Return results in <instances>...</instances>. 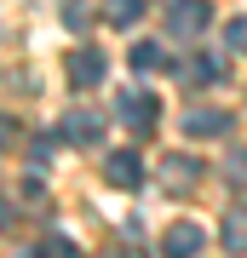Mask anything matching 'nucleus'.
I'll return each mask as SVG.
<instances>
[{
	"mask_svg": "<svg viewBox=\"0 0 247 258\" xmlns=\"http://www.w3.org/2000/svg\"><path fill=\"white\" fill-rule=\"evenodd\" d=\"M207 23H213V6H207V0H178V6L167 12V35H173V40H202Z\"/></svg>",
	"mask_w": 247,
	"mask_h": 258,
	"instance_id": "nucleus-1",
	"label": "nucleus"
},
{
	"mask_svg": "<svg viewBox=\"0 0 247 258\" xmlns=\"http://www.w3.org/2000/svg\"><path fill=\"white\" fill-rule=\"evenodd\" d=\"M121 120H127L132 132H156V120H161V103L150 98V92H121Z\"/></svg>",
	"mask_w": 247,
	"mask_h": 258,
	"instance_id": "nucleus-2",
	"label": "nucleus"
},
{
	"mask_svg": "<svg viewBox=\"0 0 247 258\" xmlns=\"http://www.w3.org/2000/svg\"><path fill=\"white\" fill-rule=\"evenodd\" d=\"M104 178H110L115 189H138V184H144V161H138L132 149H115V155L104 161Z\"/></svg>",
	"mask_w": 247,
	"mask_h": 258,
	"instance_id": "nucleus-3",
	"label": "nucleus"
},
{
	"mask_svg": "<svg viewBox=\"0 0 247 258\" xmlns=\"http://www.w3.org/2000/svg\"><path fill=\"white\" fill-rule=\"evenodd\" d=\"M161 184L167 189H195V184H202V161H195V155H167L161 161Z\"/></svg>",
	"mask_w": 247,
	"mask_h": 258,
	"instance_id": "nucleus-4",
	"label": "nucleus"
},
{
	"mask_svg": "<svg viewBox=\"0 0 247 258\" xmlns=\"http://www.w3.org/2000/svg\"><path fill=\"white\" fill-rule=\"evenodd\" d=\"M202 224H190V218H184V224H173V230H167L161 235V258H195V247H202Z\"/></svg>",
	"mask_w": 247,
	"mask_h": 258,
	"instance_id": "nucleus-5",
	"label": "nucleus"
},
{
	"mask_svg": "<svg viewBox=\"0 0 247 258\" xmlns=\"http://www.w3.org/2000/svg\"><path fill=\"white\" fill-rule=\"evenodd\" d=\"M104 138V115L98 109H69L64 115V144H98Z\"/></svg>",
	"mask_w": 247,
	"mask_h": 258,
	"instance_id": "nucleus-6",
	"label": "nucleus"
},
{
	"mask_svg": "<svg viewBox=\"0 0 247 258\" xmlns=\"http://www.w3.org/2000/svg\"><path fill=\"white\" fill-rule=\"evenodd\" d=\"M104 75H110V63H104V52H92V46H81V52L69 57V81L81 86V92H86V86H98Z\"/></svg>",
	"mask_w": 247,
	"mask_h": 258,
	"instance_id": "nucleus-7",
	"label": "nucleus"
},
{
	"mask_svg": "<svg viewBox=\"0 0 247 258\" xmlns=\"http://www.w3.org/2000/svg\"><path fill=\"white\" fill-rule=\"evenodd\" d=\"M230 126H236V120H230L224 109H190L184 115V132H190V138H224Z\"/></svg>",
	"mask_w": 247,
	"mask_h": 258,
	"instance_id": "nucleus-8",
	"label": "nucleus"
},
{
	"mask_svg": "<svg viewBox=\"0 0 247 258\" xmlns=\"http://www.w3.org/2000/svg\"><path fill=\"white\" fill-rule=\"evenodd\" d=\"M132 69H138V75L167 69V46H161V40H138V46H132Z\"/></svg>",
	"mask_w": 247,
	"mask_h": 258,
	"instance_id": "nucleus-9",
	"label": "nucleus"
},
{
	"mask_svg": "<svg viewBox=\"0 0 247 258\" xmlns=\"http://www.w3.org/2000/svg\"><path fill=\"white\" fill-rule=\"evenodd\" d=\"M219 81H224L219 57H190V69H184V86H219Z\"/></svg>",
	"mask_w": 247,
	"mask_h": 258,
	"instance_id": "nucleus-10",
	"label": "nucleus"
},
{
	"mask_svg": "<svg viewBox=\"0 0 247 258\" xmlns=\"http://www.w3.org/2000/svg\"><path fill=\"white\" fill-rule=\"evenodd\" d=\"M104 18H110L115 29H132L138 18H144V0H104Z\"/></svg>",
	"mask_w": 247,
	"mask_h": 258,
	"instance_id": "nucleus-11",
	"label": "nucleus"
},
{
	"mask_svg": "<svg viewBox=\"0 0 247 258\" xmlns=\"http://www.w3.org/2000/svg\"><path fill=\"white\" fill-rule=\"evenodd\" d=\"M224 247H230V252H247V212H241V207L224 218Z\"/></svg>",
	"mask_w": 247,
	"mask_h": 258,
	"instance_id": "nucleus-12",
	"label": "nucleus"
},
{
	"mask_svg": "<svg viewBox=\"0 0 247 258\" xmlns=\"http://www.w3.org/2000/svg\"><path fill=\"white\" fill-rule=\"evenodd\" d=\"M35 258H81V252H75V241H69V235H46Z\"/></svg>",
	"mask_w": 247,
	"mask_h": 258,
	"instance_id": "nucleus-13",
	"label": "nucleus"
},
{
	"mask_svg": "<svg viewBox=\"0 0 247 258\" xmlns=\"http://www.w3.org/2000/svg\"><path fill=\"white\" fill-rule=\"evenodd\" d=\"M64 23L75 29V35H81V29L92 23V18H86V6H81V0H69V6H64Z\"/></svg>",
	"mask_w": 247,
	"mask_h": 258,
	"instance_id": "nucleus-14",
	"label": "nucleus"
},
{
	"mask_svg": "<svg viewBox=\"0 0 247 258\" xmlns=\"http://www.w3.org/2000/svg\"><path fill=\"white\" fill-rule=\"evenodd\" d=\"M12 144H18V120H12V115H0V155H6Z\"/></svg>",
	"mask_w": 247,
	"mask_h": 258,
	"instance_id": "nucleus-15",
	"label": "nucleus"
},
{
	"mask_svg": "<svg viewBox=\"0 0 247 258\" xmlns=\"http://www.w3.org/2000/svg\"><path fill=\"white\" fill-rule=\"evenodd\" d=\"M230 52H247V18L230 23Z\"/></svg>",
	"mask_w": 247,
	"mask_h": 258,
	"instance_id": "nucleus-16",
	"label": "nucleus"
},
{
	"mask_svg": "<svg viewBox=\"0 0 247 258\" xmlns=\"http://www.w3.org/2000/svg\"><path fill=\"white\" fill-rule=\"evenodd\" d=\"M230 184H247V155H230Z\"/></svg>",
	"mask_w": 247,
	"mask_h": 258,
	"instance_id": "nucleus-17",
	"label": "nucleus"
},
{
	"mask_svg": "<svg viewBox=\"0 0 247 258\" xmlns=\"http://www.w3.org/2000/svg\"><path fill=\"white\" fill-rule=\"evenodd\" d=\"M12 212H18V207H12V201H0V230L12 224Z\"/></svg>",
	"mask_w": 247,
	"mask_h": 258,
	"instance_id": "nucleus-18",
	"label": "nucleus"
}]
</instances>
